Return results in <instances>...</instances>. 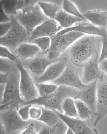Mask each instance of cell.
Returning <instances> with one entry per match:
<instances>
[{"mask_svg":"<svg viewBox=\"0 0 107 134\" xmlns=\"http://www.w3.org/2000/svg\"><path fill=\"white\" fill-rule=\"evenodd\" d=\"M69 53L75 64H85L97 53L95 36L83 35L69 47Z\"/></svg>","mask_w":107,"mask_h":134,"instance_id":"cell-1","label":"cell"},{"mask_svg":"<svg viewBox=\"0 0 107 134\" xmlns=\"http://www.w3.org/2000/svg\"><path fill=\"white\" fill-rule=\"evenodd\" d=\"M78 90L72 87L60 85L58 89L51 94L38 97L29 102H23L22 105H37L46 108L58 111L63 113L62 105L64 99L68 97L75 98Z\"/></svg>","mask_w":107,"mask_h":134,"instance_id":"cell-2","label":"cell"},{"mask_svg":"<svg viewBox=\"0 0 107 134\" xmlns=\"http://www.w3.org/2000/svg\"><path fill=\"white\" fill-rule=\"evenodd\" d=\"M19 81L20 73L18 69L9 72L4 94L1 99V111L11 108L18 110L19 104L24 102L20 95Z\"/></svg>","mask_w":107,"mask_h":134,"instance_id":"cell-3","label":"cell"},{"mask_svg":"<svg viewBox=\"0 0 107 134\" xmlns=\"http://www.w3.org/2000/svg\"><path fill=\"white\" fill-rule=\"evenodd\" d=\"M10 19L11 28L6 35L0 37V45L15 51L20 44L29 42L30 35L19 23L15 16L11 15Z\"/></svg>","mask_w":107,"mask_h":134,"instance_id":"cell-4","label":"cell"},{"mask_svg":"<svg viewBox=\"0 0 107 134\" xmlns=\"http://www.w3.org/2000/svg\"><path fill=\"white\" fill-rule=\"evenodd\" d=\"M84 35L81 32L72 31L52 37L51 48L47 54V58L51 60L58 59L77 40Z\"/></svg>","mask_w":107,"mask_h":134,"instance_id":"cell-5","label":"cell"},{"mask_svg":"<svg viewBox=\"0 0 107 134\" xmlns=\"http://www.w3.org/2000/svg\"><path fill=\"white\" fill-rule=\"evenodd\" d=\"M16 66L20 73L19 90L24 102H29L39 97L35 81L29 72L20 61H17Z\"/></svg>","mask_w":107,"mask_h":134,"instance_id":"cell-6","label":"cell"},{"mask_svg":"<svg viewBox=\"0 0 107 134\" xmlns=\"http://www.w3.org/2000/svg\"><path fill=\"white\" fill-rule=\"evenodd\" d=\"M15 17L29 35L35 28L48 18L43 14L38 3L34 6L22 11Z\"/></svg>","mask_w":107,"mask_h":134,"instance_id":"cell-7","label":"cell"},{"mask_svg":"<svg viewBox=\"0 0 107 134\" xmlns=\"http://www.w3.org/2000/svg\"><path fill=\"white\" fill-rule=\"evenodd\" d=\"M0 120L5 132L7 134L25 129L29 124L28 121H25L21 119L17 110L16 109H9L1 111Z\"/></svg>","mask_w":107,"mask_h":134,"instance_id":"cell-8","label":"cell"},{"mask_svg":"<svg viewBox=\"0 0 107 134\" xmlns=\"http://www.w3.org/2000/svg\"><path fill=\"white\" fill-rule=\"evenodd\" d=\"M96 118L94 126H96L107 115V76L103 73L97 81V102Z\"/></svg>","mask_w":107,"mask_h":134,"instance_id":"cell-9","label":"cell"},{"mask_svg":"<svg viewBox=\"0 0 107 134\" xmlns=\"http://www.w3.org/2000/svg\"><path fill=\"white\" fill-rule=\"evenodd\" d=\"M51 83L59 86L72 87L78 90H81L86 85L82 82L76 70L72 67H68L67 66L62 75Z\"/></svg>","mask_w":107,"mask_h":134,"instance_id":"cell-10","label":"cell"},{"mask_svg":"<svg viewBox=\"0 0 107 134\" xmlns=\"http://www.w3.org/2000/svg\"><path fill=\"white\" fill-rule=\"evenodd\" d=\"M61 28L60 25L55 19L48 18L34 29L30 35L28 43L43 37H49L52 38L60 31Z\"/></svg>","mask_w":107,"mask_h":134,"instance_id":"cell-11","label":"cell"},{"mask_svg":"<svg viewBox=\"0 0 107 134\" xmlns=\"http://www.w3.org/2000/svg\"><path fill=\"white\" fill-rule=\"evenodd\" d=\"M67 66V62L65 58L55 61L48 66L43 75L35 79V82H52L62 75Z\"/></svg>","mask_w":107,"mask_h":134,"instance_id":"cell-12","label":"cell"},{"mask_svg":"<svg viewBox=\"0 0 107 134\" xmlns=\"http://www.w3.org/2000/svg\"><path fill=\"white\" fill-rule=\"evenodd\" d=\"M97 81H94L86 85L82 90H78L74 98L82 100L90 108L94 114L96 112Z\"/></svg>","mask_w":107,"mask_h":134,"instance_id":"cell-13","label":"cell"},{"mask_svg":"<svg viewBox=\"0 0 107 134\" xmlns=\"http://www.w3.org/2000/svg\"><path fill=\"white\" fill-rule=\"evenodd\" d=\"M99 57L96 53L84 64L81 79L84 85H86L94 81H97L102 76L103 73L99 68Z\"/></svg>","mask_w":107,"mask_h":134,"instance_id":"cell-14","label":"cell"},{"mask_svg":"<svg viewBox=\"0 0 107 134\" xmlns=\"http://www.w3.org/2000/svg\"><path fill=\"white\" fill-rule=\"evenodd\" d=\"M55 111L60 119H61L68 127L72 129L75 134H93V130L87 126L82 120L78 118L70 117L66 116L63 113L59 111Z\"/></svg>","mask_w":107,"mask_h":134,"instance_id":"cell-15","label":"cell"},{"mask_svg":"<svg viewBox=\"0 0 107 134\" xmlns=\"http://www.w3.org/2000/svg\"><path fill=\"white\" fill-rule=\"evenodd\" d=\"M72 31L81 32L85 35H90L94 36L98 35L101 37H107V33L105 28L98 27L91 23H88L85 24H79L67 29H63L60 31L55 36H60Z\"/></svg>","mask_w":107,"mask_h":134,"instance_id":"cell-16","label":"cell"},{"mask_svg":"<svg viewBox=\"0 0 107 134\" xmlns=\"http://www.w3.org/2000/svg\"><path fill=\"white\" fill-rule=\"evenodd\" d=\"M92 24L100 27L107 28V12L99 9L88 11L83 14Z\"/></svg>","mask_w":107,"mask_h":134,"instance_id":"cell-17","label":"cell"},{"mask_svg":"<svg viewBox=\"0 0 107 134\" xmlns=\"http://www.w3.org/2000/svg\"><path fill=\"white\" fill-rule=\"evenodd\" d=\"M55 61H53L47 57L34 58L29 63L28 69L29 72L38 77L43 75L50 65Z\"/></svg>","mask_w":107,"mask_h":134,"instance_id":"cell-18","label":"cell"},{"mask_svg":"<svg viewBox=\"0 0 107 134\" xmlns=\"http://www.w3.org/2000/svg\"><path fill=\"white\" fill-rule=\"evenodd\" d=\"M54 19L63 29L72 27L74 24L85 21V19L72 15L64 11L62 8L58 11Z\"/></svg>","mask_w":107,"mask_h":134,"instance_id":"cell-19","label":"cell"},{"mask_svg":"<svg viewBox=\"0 0 107 134\" xmlns=\"http://www.w3.org/2000/svg\"><path fill=\"white\" fill-rule=\"evenodd\" d=\"M39 51L40 49L37 45L28 42L20 44L16 49L15 52L19 57L27 59L34 58Z\"/></svg>","mask_w":107,"mask_h":134,"instance_id":"cell-20","label":"cell"},{"mask_svg":"<svg viewBox=\"0 0 107 134\" xmlns=\"http://www.w3.org/2000/svg\"><path fill=\"white\" fill-rule=\"evenodd\" d=\"M43 113L38 121L41 122L45 125L51 127H54L58 124L60 118L54 110L46 108L41 107Z\"/></svg>","mask_w":107,"mask_h":134,"instance_id":"cell-21","label":"cell"},{"mask_svg":"<svg viewBox=\"0 0 107 134\" xmlns=\"http://www.w3.org/2000/svg\"><path fill=\"white\" fill-rule=\"evenodd\" d=\"M38 4L43 14L48 18L54 19L57 14L61 9L58 5L52 2L38 1Z\"/></svg>","mask_w":107,"mask_h":134,"instance_id":"cell-22","label":"cell"},{"mask_svg":"<svg viewBox=\"0 0 107 134\" xmlns=\"http://www.w3.org/2000/svg\"><path fill=\"white\" fill-rule=\"evenodd\" d=\"M63 113L66 116L78 118L76 107L73 98L68 97L64 99L62 105Z\"/></svg>","mask_w":107,"mask_h":134,"instance_id":"cell-23","label":"cell"},{"mask_svg":"<svg viewBox=\"0 0 107 134\" xmlns=\"http://www.w3.org/2000/svg\"><path fill=\"white\" fill-rule=\"evenodd\" d=\"M76 107L78 118L83 121L90 119L92 115V112L90 108L82 100L80 99H74Z\"/></svg>","mask_w":107,"mask_h":134,"instance_id":"cell-24","label":"cell"},{"mask_svg":"<svg viewBox=\"0 0 107 134\" xmlns=\"http://www.w3.org/2000/svg\"><path fill=\"white\" fill-rule=\"evenodd\" d=\"M39 97L48 95L56 91L59 85L53 83H35Z\"/></svg>","mask_w":107,"mask_h":134,"instance_id":"cell-25","label":"cell"},{"mask_svg":"<svg viewBox=\"0 0 107 134\" xmlns=\"http://www.w3.org/2000/svg\"><path fill=\"white\" fill-rule=\"evenodd\" d=\"M51 38L50 37H43L36 38L30 43L37 45L43 55H47L51 48Z\"/></svg>","mask_w":107,"mask_h":134,"instance_id":"cell-26","label":"cell"},{"mask_svg":"<svg viewBox=\"0 0 107 134\" xmlns=\"http://www.w3.org/2000/svg\"><path fill=\"white\" fill-rule=\"evenodd\" d=\"M62 9L64 11H65L66 12L72 15L77 17L79 18L85 19L83 16V14H82L80 12V11L77 8L76 6H75V5L70 1L69 0L63 1Z\"/></svg>","mask_w":107,"mask_h":134,"instance_id":"cell-27","label":"cell"},{"mask_svg":"<svg viewBox=\"0 0 107 134\" xmlns=\"http://www.w3.org/2000/svg\"><path fill=\"white\" fill-rule=\"evenodd\" d=\"M1 9L7 15H17V1H2Z\"/></svg>","mask_w":107,"mask_h":134,"instance_id":"cell-28","label":"cell"},{"mask_svg":"<svg viewBox=\"0 0 107 134\" xmlns=\"http://www.w3.org/2000/svg\"><path fill=\"white\" fill-rule=\"evenodd\" d=\"M0 57L1 58L6 59L11 61H15L17 59V55L12 53L7 47L3 46H1Z\"/></svg>","mask_w":107,"mask_h":134,"instance_id":"cell-29","label":"cell"},{"mask_svg":"<svg viewBox=\"0 0 107 134\" xmlns=\"http://www.w3.org/2000/svg\"><path fill=\"white\" fill-rule=\"evenodd\" d=\"M32 105L26 104L24 105L21 108L17 110L19 116L21 119L25 121H28L29 118V110Z\"/></svg>","mask_w":107,"mask_h":134,"instance_id":"cell-30","label":"cell"},{"mask_svg":"<svg viewBox=\"0 0 107 134\" xmlns=\"http://www.w3.org/2000/svg\"><path fill=\"white\" fill-rule=\"evenodd\" d=\"M43 113L41 107L31 106L29 110V118L34 120H38L41 117Z\"/></svg>","mask_w":107,"mask_h":134,"instance_id":"cell-31","label":"cell"},{"mask_svg":"<svg viewBox=\"0 0 107 134\" xmlns=\"http://www.w3.org/2000/svg\"><path fill=\"white\" fill-rule=\"evenodd\" d=\"M102 48L101 53L99 57V63L107 59V37L101 38Z\"/></svg>","mask_w":107,"mask_h":134,"instance_id":"cell-32","label":"cell"},{"mask_svg":"<svg viewBox=\"0 0 107 134\" xmlns=\"http://www.w3.org/2000/svg\"><path fill=\"white\" fill-rule=\"evenodd\" d=\"M12 25L11 21L1 23H0V37L6 35L11 28Z\"/></svg>","mask_w":107,"mask_h":134,"instance_id":"cell-33","label":"cell"},{"mask_svg":"<svg viewBox=\"0 0 107 134\" xmlns=\"http://www.w3.org/2000/svg\"><path fill=\"white\" fill-rule=\"evenodd\" d=\"M8 59L1 58V66H0V71L1 72L3 73L9 72V70H10L11 65L10 63L9 62Z\"/></svg>","mask_w":107,"mask_h":134,"instance_id":"cell-34","label":"cell"},{"mask_svg":"<svg viewBox=\"0 0 107 134\" xmlns=\"http://www.w3.org/2000/svg\"><path fill=\"white\" fill-rule=\"evenodd\" d=\"M58 124L56 126L54 127H51L46 125L45 126H43L41 130H40L38 134H56V128L58 126Z\"/></svg>","mask_w":107,"mask_h":134,"instance_id":"cell-35","label":"cell"},{"mask_svg":"<svg viewBox=\"0 0 107 134\" xmlns=\"http://www.w3.org/2000/svg\"><path fill=\"white\" fill-rule=\"evenodd\" d=\"M22 134H38L35 129V126L33 124H29L25 128L24 130L21 133Z\"/></svg>","mask_w":107,"mask_h":134,"instance_id":"cell-36","label":"cell"},{"mask_svg":"<svg viewBox=\"0 0 107 134\" xmlns=\"http://www.w3.org/2000/svg\"><path fill=\"white\" fill-rule=\"evenodd\" d=\"M99 66L103 73L107 76V59L99 63Z\"/></svg>","mask_w":107,"mask_h":134,"instance_id":"cell-37","label":"cell"},{"mask_svg":"<svg viewBox=\"0 0 107 134\" xmlns=\"http://www.w3.org/2000/svg\"><path fill=\"white\" fill-rule=\"evenodd\" d=\"M9 72L6 73H2V72L0 73L1 84H6L9 78Z\"/></svg>","mask_w":107,"mask_h":134,"instance_id":"cell-38","label":"cell"},{"mask_svg":"<svg viewBox=\"0 0 107 134\" xmlns=\"http://www.w3.org/2000/svg\"><path fill=\"white\" fill-rule=\"evenodd\" d=\"M66 134H75L74 131H72V129H70L69 127L67 128V130L66 131Z\"/></svg>","mask_w":107,"mask_h":134,"instance_id":"cell-39","label":"cell"}]
</instances>
